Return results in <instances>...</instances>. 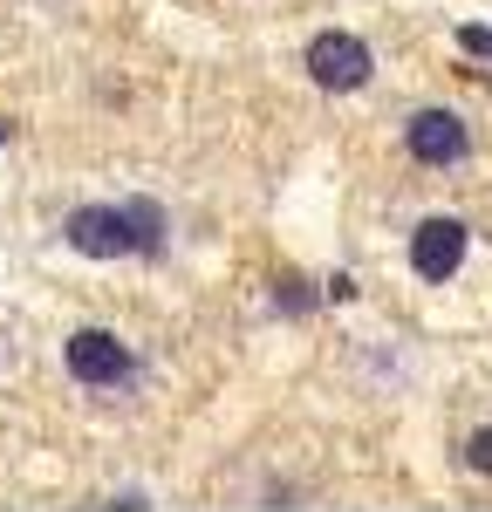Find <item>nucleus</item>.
<instances>
[{
  "label": "nucleus",
  "instance_id": "5",
  "mask_svg": "<svg viewBox=\"0 0 492 512\" xmlns=\"http://www.w3.org/2000/svg\"><path fill=\"white\" fill-rule=\"evenodd\" d=\"M465 239L472 233H465L458 219H445V212L424 219V226L410 233V267H417V280H451L465 267Z\"/></svg>",
  "mask_w": 492,
  "mask_h": 512
},
{
  "label": "nucleus",
  "instance_id": "7",
  "mask_svg": "<svg viewBox=\"0 0 492 512\" xmlns=\"http://www.w3.org/2000/svg\"><path fill=\"white\" fill-rule=\"evenodd\" d=\"M465 465L492 478V431H472V444H465Z\"/></svg>",
  "mask_w": 492,
  "mask_h": 512
},
{
  "label": "nucleus",
  "instance_id": "6",
  "mask_svg": "<svg viewBox=\"0 0 492 512\" xmlns=\"http://www.w3.org/2000/svg\"><path fill=\"white\" fill-rule=\"evenodd\" d=\"M458 48H465V55H486V62H492V28L465 21V28H458Z\"/></svg>",
  "mask_w": 492,
  "mask_h": 512
},
{
  "label": "nucleus",
  "instance_id": "2",
  "mask_svg": "<svg viewBox=\"0 0 492 512\" xmlns=\"http://www.w3.org/2000/svg\"><path fill=\"white\" fill-rule=\"evenodd\" d=\"M369 69H376V55H369V41L342 35V28H328V35L308 41V76L335 89V96H349V89H363Z\"/></svg>",
  "mask_w": 492,
  "mask_h": 512
},
{
  "label": "nucleus",
  "instance_id": "4",
  "mask_svg": "<svg viewBox=\"0 0 492 512\" xmlns=\"http://www.w3.org/2000/svg\"><path fill=\"white\" fill-rule=\"evenodd\" d=\"M404 144H410V158H417V164H438V171L472 151V137H465V117H458V110H417V117L404 123Z\"/></svg>",
  "mask_w": 492,
  "mask_h": 512
},
{
  "label": "nucleus",
  "instance_id": "8",
  "mask_svg": "<svg viewBox=\"0 0 492 512\" xmlns=\"http://www.w3.org/2000/svg\"><path fill=\"white\" fill-rule=\"evenodd\" d=\"M0 144H7V123H0Z\"/></svg>",
  "mask_w": 492,
  "mask_h": 512
},
{
  "label": "nucleus",
  "instance_id": "3",
  "mask_svg": "<svg viewBox=\"0 0 492 512\" xmlns=\"http://www.w3.org/2000/svg\"><path fill=\"white\" fill-rule=\"evenodd\" d=\"M62 362H69V376L89 383V390H117L123 376H130V349H123L110 328H76L62 342Z\"/></svg>",
  "mask_w": 492,
  "mask_h": 512
},
{
  "label": "nucleus",
  "instance_id": "1",
  "mask_svg": "<svg viewBox=\"0 0 492 512\" xmlns=\"http://www.w3.org/2000/svg\"><path fill=\"white\" fill-rule=\"evenodd\" d=\"M62 239L76 246L82 260H137V253H158L164 212L151 205V198H123V205H82V212H69Z\"/></svg>",
  "mask_w": 492,
  "mask_h": 512
}]
</instances>
